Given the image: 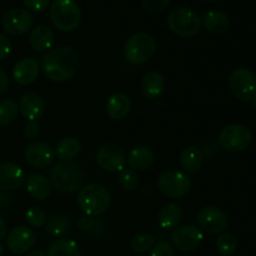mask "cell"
I'll list each match as a JSON object with an SVG mask.
<instances>
[{"instance_id":"obj_1","label":"cell","mask_w":256,"mask_h":256,"mask_svg":"<svg viewBox=\"0 0 256 256\" xmlns=\"http://www.w3.org/2000/svg\"><path fill=\"white\" fill-rule=\"evenodd\" d=\"M42 69L52 82H68L79 69V54L70 46L55 48L42 56Z\"/></svg>"},{"instance_id":"obj_2","label":"cell","mask_w":256,"mask_h":256,"mask_svg":"<svg viewBox=\"0 0 256 256\" xmlns=\"http://www.w3.org/2000/svg\"><path fill=\"white\" fill-rule=\"evenodd\" d=\"M49 182L52 189L62 195L72 194L82 188L84 172L75 162H59L50 169Z\"/></svg>"},{"instance_id":"obj_3","label":"cell","mask_w":256,"mask_h":256,"mask_svg":"<svg viewBox=\"0 0 256 256\" xmlns=\"http://www.w3.org/2000/svg\"><path fill=\"white\" fill-rule=\"evenodd\" d=\"M112 195L100 184H89L82 188L78 195V205L88 216H99L110 206Z\"/></svg>"},{"instance_id":"obj_4","label":"cell","mask_w":256,"mask_h":256,"mask_svg":"<svg viewBox=\"0 0 256 256\" xmlns=\"http://www.w3.org/2000/svg\"><path fill=\"white\" fill-rule=\"evenodd\" d=\"M156 40L145 32H136L124 45V58L129 64L142 65L149 62L156 52Z\"/></svg>"},{"instance_id":"obj_5","label":"cell","mask_w":256,"mask_h":256,"mask_svg":"<svg viewBox=\"0 0 256 256\" xmlns=\"http://www.w3.org/2000/svg\"><path fill=\"white\" fill-rule=\"evenodd\" d=\"M49 16L56 29L69 32L82 22V10L74 0H55L50 5Z\"/></svg>"},{"instance_id":"obj_6","label":"cell","mask_w":256,"mask_h":256,"mask_svg":"<svg viewBox=\"0 0 256 256\" xmlns=\"http://www.w3.org/2000/svg\"><path fill=\"white\" fill-rule=\"evenodd\" d=\"M168 26L175 35L180 38L194 36L202 26V16L192 8H176L169 14Z\"/></svg>"},{"instance_id":"obj_7","label":"cell","mask_w":256,"mask_h":256,"mask_svg":"<svg viewBox=\"0 0 256 256\" xmlns=\"http://www.w3.org/2000/svg\"><path fill=\"white\" fill-rule=\"evenodd\" d=\"M158 189L164 196L180 199L189 194L192 189L190 178L185 172L169 170L158 178Z\"/></svg>"},{"instance_id":"obj_8","label":"cell","mask_w":256,"mask_h":256,"mask_svg":"<svg viewBox=\"0 0 256 256\" xmlns=\"http://www.w3.org/2000/svg\"><path fill=\"white\" fill-rule=\"evenodd\" d=\"M230 92L242 102H252L256 96V75L248 68H238L228 79Z\"/></svg>"},{"instance_id":"obj_9","label":"cell","mask_w":256,"mask_h":256,"mask_svg":"<svg viewBox=\"0 0 256 256\" xmlns=\"http://www.w3.org/2000/svg\"><path fill=\"white\" fill-rule=\"evenodd\" d=\"M252 140V132L242 124L228 125L219 134L220 146L229 152H239L248 149Z\"/></svg>"},{"instance_id":"obj_10","label":"cell","mask_w":256,"mask_h":256,"mask_svg":"<svg viewBox=\"0 0 256 256\" xmlns=\"http://www.w3.org/2000/svg\"><path fill=\"white\" fill-rule=\"evenodd\" d=\"M172 245L178 250L184 252H194L199 248L204 240L202 230L195 224H186L182 226L175 228L174 232L170 235Z\"/></svg>"},{"instance_id":"obj_11","label":"cell","mask_w":256,"mask_h":256,"mask_svg":"<svg viewBox=\"0 0 256 256\" xmlns=\"http://www.w3.org/2000/svg\"><path fill=\"white\" fill-rule=\"evenodd\" d=\"M198 226L208 234H222L229 225L228 215L216 206H205L196 215Z\"/></svg>"},{"instance_id":"obj_12","label":"cell","mask_w":256,"mask_h":256,"mask_svg":"<svg viewBox=\"0 0 256 256\" xmlns=\"http://www.w3.org/2000/svg\"><path fill=\"white\" fill-rule=\"evenodd\" d=\"M34 24V16L32 12L22 8H15L5 12L2 16V29L12 36H20L29 32Z\"/></svg>"},{"instance_id":"obj_13","label":"cell","mask_w":256,"mask_h":256,"mask_svg":"<svg viewBox=\"0 0 256 256\" xmlns=\"http://www.w3.org/2000/svg\"><path fill=\"white\" fill-rule=\"evenodd\" d=\"M98 165L105 172H122L126 162V154L118 144H105L98 149L95 155Z\"/></svg>"},{"instance_id":"obj_14","label":"cell","mask_w":256,"mask_h":256,"mask_svg":"<svg viewBox=\"0 0 256 256\" xmlns=\"http://www.w3.org/2000/svg\"><path fill=\"white\" fill-rule=\"evenodd\" d=\"M6 246L12 254L22 255L32 249L38 240L36 232L30 228L24 226V225H19L15 226L8 232L6 238Z\"/></svg>"},{"instance_id":"obj_15","label":"cell","mask_w":256,"mask_h":256,"mask_svg":"<svg viewBox=\"0 0 256 256\" xmlns=\"http://www.w3.org/2000/svg\"><path fill=\"white\" fill-rule=\"evenodd\" d=\"M25 162L32 168L44 169L54 162L55 152L52 145L44 142H34L29 144L24 152Z\"/></svg>"},{"instance_id":"obj_16","label":"cell","mask_w":256,"mask_h":256,"mask_svg":"<svg viewBox=\"0 0 256 256\" xmlns=\"http://www.w3.org/2000/svg\"><path fill=\"white\" fill-rule=\"evenodd\" d=\"M40 65L35 58H22L12 68V79L19 85H29L39 76Z\"/></svg>"},{"instance_id":"obj_17","label":"cell","mask_w":256,"mask_h":256,"mask_svg":"<svg viewBox=\"0 0 256 256\" xmlns=\"http://www.w3.org/2000/svg\"><path fill=\"white\" fill-rule=\"evenodd\" d=\"M25 172L22 166L15 162L0 164V190H15L22 186L25 182Z\"/></svg>"},{"instance_id":"obj_18","label":"cell","mask_w":256,"mask_h":256,"mask_svg":"<svg viewBox=\"0 0 256 256\" xmlns=\"http://www.w3.org/2000/svg\"><path fill=\"white\" fill-rule=\"evenodd\" d=\"M19 110L25 119L29 122H36L44 114L45 102L38 92H28L20 99Z\"/></svg>"},{"instance_id":"obj_19","label":"cell","mask_w":256,"mask_h":256,"mask_svg":"<svg viewBox=\"0 0 256 256\" xmlns=\"http://www.w3.org/2000/svg\"><path fill=\"white\" fill-rule=\"evenodd\" d=\"M105 109H106V114L110 119L119 122V120L125 119L130 112L132 102L124 92H114L108 99Z\"/></svg>"},{"instance_id":"obj_20","label":"cell","mask_w":256,"mask_h":256,"mask_svg":"<svg viewBox=\"0 0 256 256\" xmlns=\"http://www.w3.org/2000/svg\"><path fill=\"white\" fill-rule=\"evenodd\" d=\"M29 42L35 52H49L52 46V42H54V32L48 25L38 24L30 32Z\"/></svg>"},{"instance_id":"obj_21","label":"cell","mask_w":256,"mask_h":256,"mask_svg":"<svg viewBox=\"0 0 256 256\" xmlns=\"http://www.w3.org/2000/svg\"><path fill=\"white\" fill-rule=\"evenodd\" d=\"M202 22L208 32L212 35H222L229 30L230 19L224 12L220 10H210L205 12Z\"/></svg>"},{"instance_id":"obj_22","label":"cell","mask_w":256,"mask_h":256,"mask_svg":"<svg viewBox=\"0 0 256 256\" xmlns=\"http://www.w3.org/2000/svg\"><path fill=\"white\" fill-rule=\"evenodd\" d=\"M126 162L134 172H145L154 164V152L148 146H136L130 150Z\"/></svg>"},{"instance_id":"obj_23","label":"cell","mask_w":256,"mask_h":256,"mask_svg":"<svg viewBox=\"0 0 256 256\" xmlns=\"http://www.w3.org/2000/svg\"><path fill=\"white\" fill-rule=\"evenodd\" d=\"M165 89V78L159 72H149L142 79V92L146 99L155 100Z\"/></svg>"},{"instance_id":"obj_24","label":"cell","mask_w":256,"mask_h":256,"mask_svg":"<svg viewBox=\"0 0 256 256\" xmlns=\"http://www.w3.org/2000/svg\"><path fill=\"white\" fill-rule=\"evenodd\" d=\"M26 190L32 199L42 202L52 192V185L49 179H46L44 175L34 172L26 179Z\"/></svg>"},{"instance_id":"obj_25","label":"cell","mask_w":256,"mask_h":256,"mask_svg":"<svg viewBox=\"0 0 256 256\" xmlns=\"http://www.w3.org/2000/svg\"><path fill=\"white\" fill-rule=\"evenodd\" d=\"M204 164V154L198 146L190 145L186 146L180 154V165L184 172L189 174H195L202 169Z\"/></svg>"},{"instance_id":"obj_26","label":"cell","mask_w":256,"mask_h":256,"mask_svg":"<svg viewBox=\"0 0 256 256\" xmlns=\"http://www.w3.org/2000/svg\"><path fill=\"white\" fill-rule=\"evenodd\" d=\"M72 228V219L65 212H55L48 218L45 224V232L52 236H64Z\"/></svg>"},{"instance_id":"obj_27","label":"cell","mask_w":256,"mask_h":256,"mask_svg":"<svg viewBox=\"0 0 256 256\" xmlns=\"http://www.w3.org/2000/svg\"><path fill=\"white\" fill-rule=\"evenodd\" d=\"M182 219V212L180 205L169 202L162 208L159 212V225L164 230H172L178 228Z\"/></svg>"},{"instance_id":"obj_28","label":"cell","mask_w":256,"mask_h":256,"mask_svg":"<svg viewBox=\"0 0 256 256\" xmlns=\"http://www.w3.org/2000/svg\"><path fill=\"white\" fill-rule=\"evenodd\" d=\"M80 150H82V144L79 140L72 136H66L58 142L54 152L60 162H70L78 156Z\"/></svg>"},{"instance_id":"obj_29","label":"cell","mask_w":256,"mask_h":256,"mask_svg":"<svg viewBox=\"0 0 256 256\" xmlns=\"http://www.w3.org/2000/svg\"><path fill=\"white\" fill-rule=\"evenodd\" d=\"M48 256H82L78 244L72 240H55L48 250Z\"/></svg>"},{"instance_id":"obj_30","label":"cell","mask_w":256,"mask_h":256,"mask_svg":"<svg viewBox=\"0 0 256 256\" xmlns=\"http://www.w3.org/2000/svg\"><path fill=\"white\" fill-rule=\"evenodd\" d=\"M78 225H79L82 232L94 235V236H100V235L104 234L105 229H106V224H105L104 220L95 216H88V215L80 218Z\"/></svg>"},{"instance_id":"obj_31","label":"cell","mask_w":256,"mask_h":256,"mask_svg":"<svg viewBox=\"0 0 256 256\" xmlns=\"http://www.w3.org/2000/svg\"><path fill=\"white\" fill-rule=\"evenodd\" d=\"M19 112V105L12 99L0 100V126H8L15 122Z\"/></svg>"},{"instance_id":"obj_32","label":"cell","mask_w":256,"mask_h":256,"mask_svg":"<svg viewBox=\"0 0 256 256\" xmlns=\"http://www.w3.org/2000/svg\"><path fill=\"white\" fill-rule=\"evenodd\" d=\"M238 249V239L232 232H222L216 240V250L220 255L230 256Z\"/></svg>"},{"instance_id":"obj_33","label":"cell","mask_w":256,"mask_h":256,"mask_svg":"<svg viewBox=\"0 0 256 256\" xmlns=\"http://www.w3.org/2000/svg\"><path fill=\"white\" fill-rule=\"evenodd\" d=\"M155 244V238L152 235L146 234V232H142V234L135 235L130 242V248L134 250L138 254H144V252H149L152 249Z\"/></svg>"},{"instance_id":"obj_34","label":"cell","mask_w":256,"mask_h":256,"mask_svg":"<svg viewBox=\"0 0 256 256\" xmlns=\"http://www.w3.org/2000/svg\"><path fill=\"white\" fill-rule=\"evenodd\" d=\"M119 184L122 189L128 190V192H134V190H136L140 184L138 172L132 169H122L119 175Z\"/></svg>"},{"instance_id":"obj_35","label":"cell","mask_w":256,"mask_h":256,"mask_svg":"<svg viewBox=\"0 0 256 256\" xmlns=\"http://www.w3.org/2000/svg\"><path fill=\"white\" fill-rule=\"evenodd\" d=\"M25 218H26V222L32 228H42L46 224L48 220V214L45 212L44 209L39 206H32L30 208L29 210L25 214Z\"/></svg>"},{"instance_id":"obj_36","label":"cell","mask_w":256,"mask_h":256,"mask_svg":"<svg viewBox=\"0 0 256 256\" xmlns=\"http://www.w3.org/2000/svg\"><path fill=\"white\" fill-rule=\"evenodd\" d=\"M170 0H142V4L145 10L149 12H162L169 5Z\"/></svg>"},{"instance_id":"obj_37","label":"cell","mask_w":256,"mask_h":256,"mask_svg":"<svg viewBox=\"0 0 256 256\" xmlns=\"http://www.w3.org/2000/svg\"><path fill=\"white\" fill-rule=\"evenodd\" d=\"M150 256H175L174 248L168 242H159L152 246Z\"/></svg>"},{"instance_id":"obj_38","label":"cell","mask_w":256,"mask_h":256,"mask_svg":"<svg viewBox=\"0 0 256 256\" xmlns=\"http://www.w3.org/2000/svg\"><path fill=\"white\" fill-rule=\"evenodd\" d=\"M22 2H24L28 9L35 12H44L50 5V0H22Z\"/></svg>"},{"instance_id":"obj_39","label":"cell","mask_w":256,"mask_h":256,"mask_svg":"<svg viewBox=\"0 0 256 256\" xmlns=\"http://www.w3.org/2000/svg\"><path fill=\"white\" fill-rule=\"evenodd\" d=\"M12 52V42L5 34H0V62L6 59Z\"/></svg>"},{"instance_id":"obj_40","label":"cell","mask_w":256,"mask_h":256,"mask_svg":"<svg viewBox=\"0 0 256 256\" xmlns=\"http://www.w3.org/2000/svg\"><path fill=\"white\" fill-rule=\"evenodd\" d=\"M40 126L36 122H29L24 128V134L25 136L29 139H35L39 135Z\"/></svg>"},{"instance_id":"obj_41","label":"cell","mask_w":256,"mask_h":256,"mask_svg":"<svg viewBox=\"0 0 256 256\" xmlns=\"http://www.w3.org/2000/svg\"><path fill=\"white\" fill-rule=\"evenodd\" d=\"M9 89V78L4 70L0 68V95L5 94Z\"/></svg>"},{"instance_id":"obj_42","label":"cell","mask_w":256,"mask_h":256,"mask_svg":"<svg viewBox=\"0 0 256 256\" xmlns=\"http://www.w3.org/2000/svg\"><path fill=\"white\" fill-rule=\"evenodd\" d=\"M8 235V228H6V222H4L2 216H0V242L2 239H5Z\"/></svg>"},{"instance_id":"obj_43","label":"cell","mask_w":256,"mask_h":256,"mask_svg":"<svg viewBox=\"0 0 256 256\" xmlns=\"http://www.w3.org/2000/svg\"><path fill=\"white\" fill-rule=\"evenodd\" d=\"M26 256H48L45 252H40V250H35V252H30Z\"/></svg>"},{"instance_id":"obj_44","label":"cell","mask_w":256,"mask_h":256,"mask_svg":"<svg viewBox=\"0 0 256 256\" xmlns=\"http://www.w3.org/2000/svg\"><path fill=\"white\" fill-rule=\"evenodd\" d=\"M252 106H254V108H255V109H256V96L254 98V99H252Z\"/></svg>"},{"instance_id":"obj_45","label":"cell","mask_w":256,"mask_h":256,"mask_svg":"<svg viewBox=\"0 0 256 256\" xmlns=\"http://www.w3.org/2000/svg\"><path fill=\"white\" fill-rule=\"evenodd\" d=\"M2 252H4V246H2V245L0 244V255L2 254Z\"/></svg>"},{"instance_id":"obj_46","label":"cell","mask_w":256,"mask_h":256,"mask_svg":"<svg viewBox=\"0 0 256 256\" xmlns=\"http://www.w3.org/2000/svg\"><path fill=\"white\" fill-rule=\"evenodd\" d=\"M202 2H212V0H202Z\"/></svg>"}]
</instances>
